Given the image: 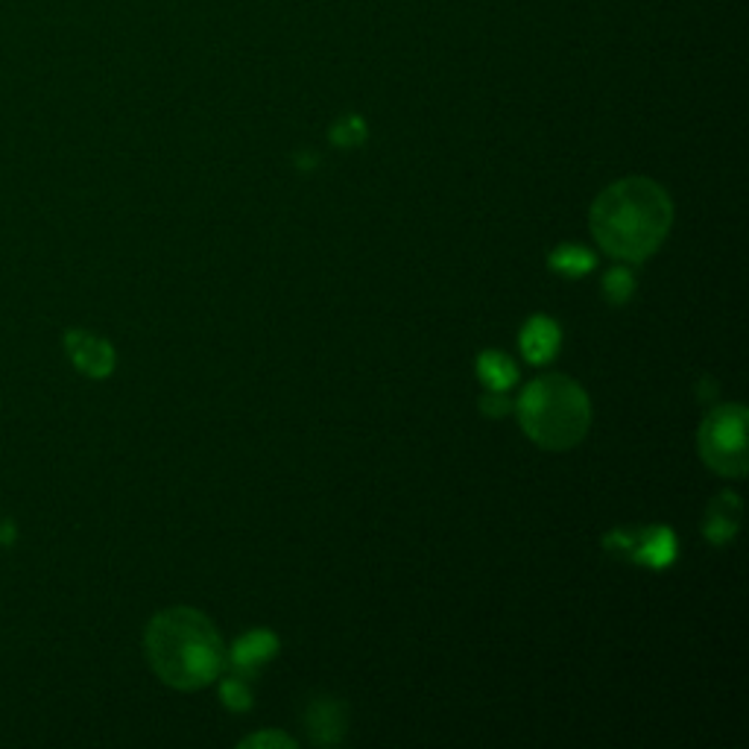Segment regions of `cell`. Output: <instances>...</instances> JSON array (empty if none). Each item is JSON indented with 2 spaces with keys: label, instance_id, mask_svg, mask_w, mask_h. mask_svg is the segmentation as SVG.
I'll return each mask as SVG.
<instances>
[{
  "label": "cell",
  "instance_id": "1",
  "mask_svg": "<svg viewBox=\"0 0 749 749\" xmlns=\"http://www.w3.org/2000/svg\"><path fill=\"white\" fill-rule=\"evenodd\" d=\"M588 226L600 250L612 258H650L673 226V202L662 185L644 176H630L609 185L592 205Z\"/></svg>",
  "mask_w": 749,
  "mask_h": 749
},
{
  "label": "cell",
  "instance_id": "2",
  "mask_svg": "<svg viewBox=\"0 0 749 749\" xmlns=\"http://www.w3.org/2000/svg\"><path fill=\"white\" fill-rule=\"evenodd\" d=\"M144 647L155 676L179 691L212 685L226 664V647L212 618L188 606L158 612L147 626Z\"/></svg>",
  "mask_w": 749,
  "mask_h": 749
},
{
  "label": "cell",
  "instance_id": "3",
  "mask_svg": "<svg viewBox=\"0 0 749 749\" xmlns=\"http://www.w3.org/2000/svg\"><path fill=\"white\" fill-rule=\"evenodd\" d=\"M519 422L538 448L568 452L586 440L592 404L586 390L568 374H542L521 393Z\"/></svg>",
  "mask_w": 749,
  "mask_h": 749
},
{
  "label": "cell",
  "instance_id": "4",
  "mask_svg": "<svg viewBox=\"0 0 749 749\" xmlns=\"http://www.w3.org/2000/svg\"><path fill=\"white\" fill-rule=\"evenodd\" d=\"M747 407L744 404H721L700 424L697 445L702 462L723 478L747 474Z\"/></svg>",
  "mask_w": 749,
  "mask_h": 749
},
{
  "label": "cell",
  "instance_id": "5",
  "mask_svg": "<svg viewBox=\"0 0 749 749\" xmlns=\"http://www.w3.org/2000/svg\"><path fill=\"white\" fill-rule=\"evenodd\" d=\"M65 346L79 372L91 374V378H106L115 369V352L100 337L88 334V331H67Z\"/></svg>",
  "mask_w": 749,
  "mask_h": 749
},
{
  "label": "cell",
  "instance_id": "6",
  "mask_svg": "<svg viewBox=\"0 0 749 749\" xmlns=\"http://www.w3.org/2000/svg\"><path fill=\"white\" fill-rule=\"evenodd\" d=\"M276 650H279V638L276 635L269 633V630H252V633H246L241 642L234 644V650H231V671H234V676H241V680L250 683L252 676L276 656Z\"/></svg>",
  "mask_w": 749,
  "mask_h": 749
},
{
  "label": "cell",
  "instance_id": "7",
  "mask_svg": "<svg viewBox=\"0 0 749 749\" xmlns=\"http://www.w3.org/2000/svg\"><path fill=\"white\" fill-rule=\"evenodd\" d=\"M310 740L319 747H334L346 732V706L334 697H319L305 711Z\"/></svg>",
  "mask_w": 749,
  "mask_h": 749
},
{
  "label": "cell",
  "instance_id": "8",
  "mask_svg": "<svg viewBox=\"0 0 749 749\" xmlns=\"http://www.w3.org/2000/svg\"><path fill=\"white\" fill-rule=\"evenodd\" d=\"M559 326L548 317H533L521 331V352L530 364H548L557 357Z\"/></svg>",
  "mask_w": 749,
  "mask_h": 749
},
{
  "label": "cell",
  "instance_id": "9",
  "mask_svg": "<svg viewBox=\"0 0 749 749\" xmlns=\"http://www.w3.org/2000/svg\"><path fill=\"white\" fill-rule=\"evenodd\" d=\"M673 557H676V542H673V533L668 528H653L647 530L635 548V559L644 562V566L664 568L671 566Z\"/></svg>",
  "mask_w": 749,
  "mask_h": 749
},
{
  "label": "cell",
  "instance_id": "10",
  "mask_svg": "<svg viewBox=\"0 0 749 749\" xmlns=\"http://www.w3.org/2000/svg\"><path fill=\"white\" fill-rule=\"evenodd\" d=\"M732 495H721V498L714 500L709 507V519H706V533H709V538L714 542V545H723V542H729L732 536H735V530H738V516H740V500L738 504H732V509L726 512V504H729Z\"/></svg>",
  "mask_w": 749,
  "mask_h": 749
},
{
  "label": "cell",
  "instance_id": "11",
  "mask_svg": "<svg viewBox=\"0 0 749 749\" xmlns=\"http://www.w3.org/2000/svg\"><path fill=\"white\" fill-rule=\"evenodd\" d=\"M478 374H481V381L490 386V390H507V386L516 384V378H519L516 364H512L507 355H500V352H483V355L478 357Z\"/></svg>",
  "mask_w": 749,
  "mask_h": 749
},
{
  "label": "cell",
  "instance_id": "12",
  "mask_svg": "<svg viewBox=\"0 0 749 749\" xmlns=\"http://www.w3.org/2000/svg\"><path fill=\"white\" fill-rule=\"evenodd\" d=\"M550 267L562 276H586L588 269H595V255L583 246H562L550 255Z\"/></svg>",
  "mask_w": 749,
  "mask_h": 749
},
{
  "label": "cell",
  "instance_id": "13",
  "mask_svg": "<svg viewBox=\"0 0 749 749\" xmlns=\"http://www.w3.org/2000/svg\"><path fill=\"white\" fill-rule=\"evenodd\" d=\"M331 138H334L337 147H357L366 138L364 120H360L357 115H346L340 124H334Z\"/></svg>",
  "mask_w": 749,
  "mask_h": 749
},
{
  "label": "cell",
  "instance_id": "14",
  "mask_svg": "<svg viewBox=\"0 0 749 749\" xmlns=\"http://www.w3.org/2000/svg\"><path fill=\"white\" fill-rule=\"evenodd\" d=\"M604 290H606V296L612 299L615 305H624L626 299L633 296V290H635L633 272H626V269H612V272L606 276Z\"/></svg>",
  "mask_w": 749,
  "mask_h": 749
},
{
  "label": "cell",
  "instance_id": "15",
  "mask_svg": "<svg viewBox=\"0 0 749 749\" xmlns=\"http://www.w3.org/2000/svg\"><path fill=\"white\" fill-rule=\"evenodd\" d=\"M220 691H223V702H226L231 711L250 709V702H252L250 685H246V680H241V676H234V673H231V680L223 683Z\"/></svg>",
  "mask_w": 749,
  "mask_h": 749
},
{
  "label": "cell",
  "instance_id": "16",
  "mask_svg": "<svg viewBox=\"0 0 749 749\" xmlns=\"http://www.w3.org/2000/svg\"><path fill=\"white\" fill-rule=\"evenodd\" d=\"M241 747L243 749H250V747H258V749H264V747L293 749V747H296V740L288 738V735H281V732H258V735H252V738L241 740Z\"/></svg>",
  "mask_w": 749,
  "mask_h": 749
},
{
  "label": "cell",
  "instance_id": "17",
  "mask_svg": "<svg viewBox=\"0 0 749 749\" xmlns=\"http://www.w3.org/2000/svg\"><path fill=\"white\" fill-rule=\"evenodd\" d=\"M492 398H495V402H490V398H483V410H486V414H492V416H500V414H504V410H507L509 404L507 402H498V395H492Z\"/></svg>",
  "mask_w": 749,
  "mask_h": 749
}]
</instances>
